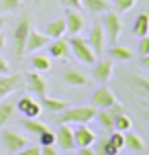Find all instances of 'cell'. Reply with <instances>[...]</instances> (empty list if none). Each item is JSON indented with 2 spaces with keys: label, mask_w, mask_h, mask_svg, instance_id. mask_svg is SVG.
Instances as JSON below:
<instances>
[{
  "label": "cell",
  "mask_w": 149,
  "mask_h": 155,
  "mask_svg": "<svg viewBox=\"0 0 149 155\" xmlns=\"http://www.w3.org/2000/svg\"><path fill=\"white\" fill-rule=\"evenodd\" d=\"M96 116V108L94 106H68V108L59 112L57 116V124H68V123H76V124H84V123H90V120H94Z\"/></svg>",
  "instance_id": "cell-1"
},
{
  "label": "cell",
  "mask_w": 149,
  "mask_h": 155,
  "mask_svg": "<svg viewBox=\"0 0 149 155\" xmlns=\"http://www.w3.org/2000/svg\"><path fill=\"white\" fill-rule=\"evenodd\" d=\"M68 43H70L74 55H76L82 63H96V55H94V51H92L90 43H88V39L80 37V35H71Z\"/></svg>",
  "instance_id": "cell-2"
},
{
  "label": "cell",
  "mask_w": 149,
  "mask_h": 155,
  "mask_svg": "<svg viewBox=\"0 0 149 155\" xmlns=\"http://www.w3.org/2000/svg\"><path fill=\"white\" fill-rule=\"evenodd\" d=\"M102 29H104V37L114 45L118 41V37H121V33H123V21H121L118 12L106 10L104 12V21H102Z\"/></svg>",
  "instance_id": "cell-3"
},
{
  "label": "cell",
  "mask_w": 149,
  "mask_h": 155,
  "mask_svg": "<svg viewBox=\"0 0 149 155\" xmlns=\"http://www.w3.org/2000/svg\"><path fill=\"white\" fill-rule=\"evenodd\" d=\"M114 102H117V96L112 94V90H110L106 84H102L100 88H96L94 92H92V96H90V106H94L96 110L108 108Z\"/></svg>",
  "instance_id": "cell-4"
},
{
  "label": "cell",
  "mask_w": 149,
  "mask_h": 155,
  "mask_svg": "<svg viewBox=\"0 0 149 155\" xmlns=\"http://www.w3.org/2000/svg\"><path fill=\"white\" fill-rule=\"evenodd\" d=\"M29 31H31V18L29 16H23L15 27V51L16 55H23L25 53V43H27V37H29Z\"/></svg>",
  "instance_id": "cell-5"
},
{
  "label": "cell",
  "mask_w": 149,
  "mask_h": 155,
  "mask_svg": "<svg viewBox=\"0 0 149 155\" xmlns=\"http://www.w3.org/2000/svg\"><path fill=\"white\" fill-rule=\"evenodd\" d=\"M2 143H4V147L10 155L16 153V151H21L23 147H27V137L21 135L18 131H12V129H6V131L2 133Z\"/></svg>",
  "instance_id": "cell-6"
},
{
  "label": "cell",
  "mask_w": 149,
  "mask_h": 155,
  "mask_svg": "<svg viewBox=\"0 0 149 155\" xmlns=\"http://www.w3.org/2000/svg\"><path fill=\"white\" fill-rule=\"evenodd\" d=\"M65 18V29L70 31V35H80V33L86 29V16L78 12L76 8H68V15L63 16Z\"/></svg>",
  "instance_id": "cell-7"
},
{
  "label": "cell",
  "mask_w": 149,
  "mask_h": 155,
  "mask_svg": "<svg viewBox=\"0 0 149 155\" xmlns=\"http://www.w3.org/2000/svg\"><path fill=\"white\" fill-rule=\"evenodd\" d=\"M21 76L18 74H2L0 76V100L8 98L10 94H15L21 88Z\"/></svg>",
  "instance_id": "cell-8"
},
{
  "label": "cell",
  "mask_w": 149,
  "mask_h": 155,
  "mask_svg": "<svg viewBox=\"0 0 149 155\" xmlns=\"http://www.w3.org/2000/svg\"><path fill=\"white\" fill-rule=\"evenodd\" d=\"M16 108L21 110V114H23L25 118H37V116L41 114L43 106H41V102H37L33 96H23V98L18 100V104H16Z\"/></svg>",
  "instance_id": "cell-9"
},
{
  "label": "cell",
  "mask_w": 149,
  "mask_h": 155,
  "mask_svg": "<svg viewBox=\"0 0 149 155\" xmlns=\"http://www.w3.org/2000/svg\"><path fill=\"white\" fill-rule=\"evenodd\" d=\"M55 145L63 151H71L76 147V141H74V131H71L68 124H59V129L55 131Z\"/></svg>",
  "instance_id": "cell-10"
},
{
  "label": "cell",
  "mask_w": 149,
  "mask_h": 155,
  "mask_svg": "<svg viewBox=\"0 0 149 155\" xmlns=\"http://www.w3.org/2000/svg\"><path fill=\"white\" fill-rule=\"evenodd\" d=\"M104 29H102V23H94L92 29H90V35H88V43L92 47L94 55H102V49H104Z\"/></svg>",
  "instance_id": "cell-11"
},
{
  "label": "cell",
  "mask_w": 149,
  "mask_h": 155,
  "mask_svg": "<svg viewBox=\"0 0 149 155\" xmlns=\"http://www.w3.org/2000/svg\"><path fill=\"white\" fill-rule=\"evenodd\" d=\"M74 141L76 147H90L96 143V133L86 124H78V129L74 131Z\"/></svg>",
  "instance_id": "cell-12"
},
{
  "label": "cell",
  "mask_w": 149,
  "mask_h": 155,
  "mask_svg": "<svg viewBox=\"0 0 149 155\" xmlns=\"http://www.w3.org/2000/svg\"><path fill=\"white\" fill-rule=\"evenodd\" d=\"M112 71H114V63H112V59H104V61L94 63L92 76H94V80H98L100 84H106L110 78H112Z\"/></svg>",
  "instance_id": "cell-13"
},
{
  "label": "cell",
  "mask_w": 149,
  "mask_h": 155,
  "mask_svg": "<svg viewBox=\"0 0 149 155\" xmlns=\"http://www.w3.org/2000/svg\"><path fill=\"white\" fill-rule=\"evenodd\" d=\"M51 39L45 35V33H39V31H29V37H27V43H25V51H29V53H35L37 49H43V47L47 45Z\"/></svg>",
  "instance_id": "cell-14"
},
{
  "label": "cell",
  "mask_w": 149,
  "mask_h": 155,
  "mask_svg": "<svg viewBox=\"0 0 149 155\" xmlns=\"http://www.w3.org/2000/svg\"><path fill=\"white\" fill-rule=\"evenodd\" d=\"M27 88L31 90L33 94H37V96H45V90H47V84H45V80L41 78L39 71H33L27 76Z\"/></svg>",
  "instance_id": "cell-15"
},
{
  "label": "cell",
  "mask_w": 149,
  "mask_h": 155,
  "mask_svg": "<svg viewBox=\"0 0 149 155\" xmlns=\"http://www.w3.org/2000/svg\"><path fill=\"white\" fill-rule=\"evenodd\" d=\"M65 33H68V29H65V18H53V21H49L45 25V35L49 39H59Z\"/></svg>",
  "instance_id": "cell-16"
},
{
  "label": "cell",
  "mask_w": 149,
  "mask_h": 155,
  "mask_svg": "<svg viewBox=\"0 0 149 155\" xmlns=\"http://www.w3.org/2000/svg\"><path fill=\"white\" fill-rule=\"evenodd\" d=\"M49 57H59V59L70 57V43L63 41V37L53 39V43L49 45Z\"/></svg>",
  "instance_id": "cell-17"
},
{
  "label": "cell",
  "mask_w": 149,
  "mask_h": 155,
  "mask_svg": "<svg viewBox=\"0 0 149 155\" xmlns=\"http://www.w3.org/2000/svg\"><path fill=\"white\" fill-rule=\"evenodd\" d=\"M123 147H125V133L112 131V135L106 139V153L108 155H117Z\"/></svg>",
  "instance_id": "cell-18"
},
{
  "label": "cell",
  "mask_w": 149,
  "mask_h": 155,
  "mask_svg": "<svg viewBox=\"0 0 149 155\" xmlns=\"http://www.w3.org/2000/svg\"><path fill=\"white\" fill-rule=\"evenodd\" d=\"M63 82L74 86V88H82V86L88 84V78H86V74H82L80 70H68L63 74Z\"/></svg>",
  "instance_id": "cell-19"
},
{
  "label": "cell",
  "mask_w": 149,
  "mask_h": 155,
  "mask_svg": "<svg viewBox=\"0 0 149 155\" xmlns=\"http://www.w3.org/2000/svg\"><path fill=\"white\" fill-rule=\"evenodd\" d=\"M133 35L139 37V39L149 35V15L147 12H141V15L137 16V21H135V25H133Z\"/></svg>",
  "instance_id": "cell-20"
},
{
  "label": "cell",
  "mask_w": 149,
  "mask_h": 155,
  "mask_svg": "<svg viewBox=\"0 0 149 155\" xmlns=\"http://www.w3.org/2000/svg\"><path fill=\"white\" fill-rule=\"evenodd\" d=\"M41 106H45L47 110L51 112H63V110L70 106V102L68 100H61V98H47V96H43V100H41Z\"/></svg>",
  "instance_id": "cell-21"
},
{
  "label": "cell",
  "mask_w": 149,
  "mask_h": 155,
  "mask_svg": "<svg viewBox=\"0 0 149 155\" xmlns=\"http://www.w3.org/2000/svg\"><path fill=\"white\" fill-rule=\"evenodd\" d=\"M125 147L129 151H143L145 149V143H143L141 135H137L133 131H127L125 133Z\"/></svg>",
  "instance_id": "cell-22"
},
{
  "label": "cell",
  "mask_w": 149,
  "mask_h": 155,
  "mask_svg": "<svg viewBox=\"0 0 149 155\" xmlns=\"http://www.w3.org/2000/svg\"><path fill=\"white\" fill-rule=\"evenodd\" d=\"M82 6L88 8L90 12H94V15H98V12H106V10H110V0H82Z\"/></svg>",
  "instance_id": "cell-23"
},
{
  "label": "cell",
  "mask_w": 149,
  "mask_h": 155,
  "mask_svg": "<svg viewBox=\"0 0 149 155\" xmlns=\"http://www.w3.org/2000/svg\"><path fill=\"white\" fill-rule=\"evenodd\" d=\"M108 53H110V57H114V59H118V61H131V59L135 57V53L131 51V49H129V47L117 45V43L110 47Z\"/></svg>",
  "instance_id": "cell-24"
},
{
  "label": "cell",
  "mask_w": 149,
  "mask_h": 155,
  "mask_svg": "<svg viewBox=\"0 0 149 155\" xmlns=\"http://www.w3.org/2000/svg\"><path fill=\"white\" fill-rule=\"evenodd\" d=\"M94 118L102 124V127H104V129H108V131H112V129H114V114H110L108 108L96 110V116H94Z\"/></svg>",
  "instance_id": "cell-25"
},
{
  "label": "cell",
  "mask_w": 149,
  "mask_h": 155,
  "mask_svg": "<svg viewBox=\"0 0 149 155\" xmlns=\"http://www.w3.org/2000/svg\"><path fill=\"white\" fill-rule=\"evenodd\" d=\"M131 129H133V120H131V116L123 114V112L114 116V129H112V131L127 133V131H131Z\"/></svg>",
  "instance_id": "cell-26"
},
{
  "label": "cell",
  "mask_w": 149,
  "mask_h": 155,
  "mask_svg": "<svg viewBox=\"0 0 149 155\" xmlns=\"http://www.w3.org/2000/svg\"><path fill=\"white\" fill-rule=\"evenodd\" d=\"M12 112H15V104H12V102L6 100V98H4V100H0V127H2V124L12 116Z\"/></svg>",
  "instance_id": "cell-27"
},
{
  "label": "cell",
  "mask_w": 149,
  "mask_h": 155,
  "mask_svg": "<svg viewBox=\"0 0 149 155\" xmlns=\"http://www.w3.org/2000/svg\"><path fill=\"white\" fill-rule=\"evenodd\" d=\"M31 65L35 71H47L51 68V59H49L47 55H35L31 59Z\"/></svg>",
  "instance_id": "cell-28"
},
{
  "label": "cell",
  "mask_w": 149,
  "mask_h": 155,
  "mask_svg": "<svg viewBox=\"0 0 149 155\" xmlns=\"http://www.w3.org/2000/svg\"><path fill=\"white\" fill-rule=\"evenodd\" d=\"M25 129L29 133H33V135H39V133H43L45 129H47V124L45 123H39L37 118H25Z\"/></svg>",
  "instance_id": "cell-29"
},
{
  "label": "cell",
  "mask_w": 149,
  "mask_h": 155,
  "mask_svg": "<svg viewBox=\"0 0 149 155\" xmlns=\"http://www.w3.org/2000/svg\"><path fill=\"white\" fill-rule=\"evenodd\" d=\"M135 2H137V0H112L110 4L114 6V10H117V12H121V15H123V12H129V10L135 6Z\"/></svg>",
  "instance_id": "cell-30"
},
{
  "label": "cell",
  "mask_w": 149,
  "mask_h": 155,
  "mask_svg": "<svg viewBox=\"0 0 149 155\" xmlns=\"http://www.w3.org/2000/svg\"><path fill=\"white\" fill-rule=\"evenodd\" d=\"M21 6H23V0H0V10L4 12H15Z\"/></svg>",
  "instance_id": "cell-31"
},
{
  "label": "cell",
  "mask_w": 149,
  "mask_h": 155,
  "mask_svg": "<svg viewBox=\"0 0 149 155\" xmlns=\"http://www.w3.org/2000/svg\"><path fill=\"white\" fill-rule=\"evenodd\" d=\"M37 139H39L41 145H55V133L51 129H45L43 133L37 135Z\"/></svg>",
  "instance_id": "cell-32"
},
{
  "label": "cell",
  "mask_w": 149,
  "mask_h": 155,
  "mask_svg": "<svg viewBox=\"0 0 149 155\" xmlns=\"http://www.w3.org/2000/svg\"><path fill=\"white\" fill-rule=\"evenodd\" d=\"M137 53H139V57H143V55L149 53V35L141 37V41H139V47H137Z\"/></svg>",
  "instance_id": "cell-33"
},
{
  "label": "cell",
  "mask_w": 149,
  "mask_h": 155,
  "mask_svg": "<svg viewBox=\"0 0 149 155\" xmlns=\"http://www.w3.org/2000/svg\"><path fill=\"white\" fill-rule=\"evenodd\" d=\"M12 155H41V147H37V145H33V147H23L21 151H16V153Z\"/></svg>",
  "instance_id": "cell-34"
},
{
  "label": "cell",
  "mask_w": 149,
  "mask_h": 155,
  "mask_svg": "<svg viewBox=\"0 0 149 155\" xmlns=\"http://www.w3.org/2000/svg\"><path fill=\"white\" fill-rule=\"evenodd\" d=\"M133 84L139 86V90H143V92L147 94V98H149V80H145V78H135Z\"/></svg>",
  "instance_id": "cell-35"
},
{
  "label": "cell",
  "mask_w": 149,
  "mask_h": 155,
  "mask_svg": "<svg viewBox=\"0 0 149 155\" xmlns=\"http://www.w3.org/2000/svg\"><path fill=\"white\" fill-rule=\"evenodd\" d=\"M41 155H59L55 145H41Z\"/></svg>",
  "instance_id": "cell-36"
},
{
  "label": "cell",
  "mask_w": 149,
  "mask_h": 155,
  "mask_svg": "<svg viewBox=\"0 0 149 155\" xmlns=\"http://www.w3.org/2000/svg\"><path fill=\"white\" fill-rule=\"evenodd\" d=\"M94 155H108L106 153V141H98V145L94 149Z\"/></svg>",
  "instance_id": "cell-37"
},
{
  "label": "cell",
  "mask_w": 149,
  "mask_h": 155,
  "mask_svg": "<svg viewBox=\"0 0 149 155\" xmlns=\"http://www.w3.org/2000/svg\"><path fill=\"white\" fill-rule=\"evenodd\" d=\"M61 4L65 8H80L82 6V0H61Z\"/></svg>",
  "instance_id": "cell-38"
},
{
  "label": "cell",
  "mask_w": 149,
  "mask_h": 155,
  "mask_svg": "<svg viewBox=\"0 0 149 155\" xmlns=\"http://www.w3.org/2000/svg\"><path fill=\"white\" fill-rule=\"evenodd\" d=\"M8 71H10V65H8V61L0 55V76H2V74H8Z\"/></svg>",
  "instance_id": "cell-39"
},
{
  "label": "cell",
  "mask_w": 149,
  "mask_h": 155,
  "mask_svg": "<svg viewBox=\"0 0 149 155\" xmlns=\"http://www.w3.org/2000/svg\"><path fill=\"white\" fill-rule=\"evenodd\" d=\"M108 110H110V114H121V112H123V104H118V102H114V104H112V106H108Z\"/></svg>",
  "instance_id": "cell-40"
},
{
  "label": "cell",
  "mask_w": 149,
  "mask_h": 155,
  "mask_svg": "<svg viewBox=\"0 0 149 155\" xmlns=\"http://www.w3.org/2000/svg\"><path fill=\"white\" fill-rule=\"evenodd\" d=\"M76 155H94V149H92V145L90 147H80Z\"/></svg>",
  "instance_id": "cell-41"
},
{
  "label": "cell",
  "mask_w": 149,
  "mask_h": 155,
  "mask_svg": "<svg viewBox=\"0 0 149 155\" xmlns=\"http://www.w3.org/2000/svg\"><path fill=\"white\" fill-rule=\"evenodd\" d=\"M141 59H143V65H145V68L149 70V53H147V55H143Z\"/></svg>",
  "instance_id": "cell-42"
},
{
  "label": "cell",
  "mask_w": 149,
  "mask_h": 155,
  "mask_svg": "<svg viewBox=\"0 0 149 155\" xmlns=\"http://www.w3.org/2000/svg\"><path fill=\"white\" fill-rule=\"evenodd\" d=\"M4 43H6V39H4V35H2V33H0V51H2V49H4Z\"/></svg>",
  "instance_id": "cell-43"
},
{
  "label": "cell",
  "mask_w": 149,
  "mask_h": 155,
  "mask_svg": "<svg viewBox=\"0 0 149 155\" xmlns=\"http://www.w3.org/2000/svg\"><path fill=\"white\" fill-rule=\"evenodd\" d=\"M63 155H76V153H71V151H65V153H63Z\"/></svg>",
  "instance_id": "cell-44"
},
{
  "label": "cell",
  "mask_w": 149,
  "mask_h": 155,
  "mask_svg": "<svg viewBox=\"0 0 149 155\" xmlns=\"http://www.w3.org/2000/svg\"><path fill=\"white\" fill-rule=\"evenodd\" d=\"M2 25H4V21H2V18H0V29H2Z\"/></svg>",
  "instance_id": "cell-45"
},
{
  "label": "cell",
  "mask_w": 149,
  "mask_h": 155,
  "mask_svg": "<svg viewBox=\"0 0 149 155\" xmlns=\"http://www.w3.org/2000/svg\"><path fill=\"white\" fill-rule=\"evenodd\" d=\"M117 155H123V153H121V151H118V153H117Z\"/></svg>",
  "instance_id": "cell-46"
}]
</instances>
